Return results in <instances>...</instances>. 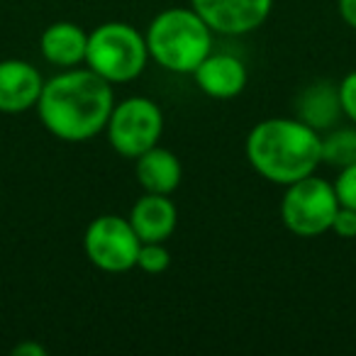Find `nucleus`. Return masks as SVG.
<instances>
[{"label":"nucleus","mask_w":356,"mask_h":356,"mask_svg":"<svg viewBox=\"0 0 356 356\" xmlns=\"http://www.w3.org/2000/svg\"><path fill=\"white\" fill-rule=\"evenodd\" d=\"M115 108L113 83L90 69H64L49 79L37 100L47 129L61 142H88L108 127Z\"/></svg>","instance_id":"obj_1"},{"label":"nucleus","mask_w":356,"mask_h":356,"mask_svg":"<svg viewBox=\"0 0 356 356\" xmlns=\"http://www.w3.org/2000/svg\"><path fill=\"white\" fill-rule=\"evenodd\" d=\"M247 161L271 184L291 186L322 163V137L302 120H264L247 137Z\"/></svg>","instance_id":"obj_2"},{"label":"nucleus","mask_w":356,"mask_h":356,"mask_svg":"<svg viewBox=\"0 0 356 356\" xmlns=\"http://www.w3.org/2000/svg\"><path fill=\"white\" fill-rule=\"evenodd\" d=\"M144 40L149 56L173 74H193L213 51V30L193 8H171L159 13Z\"/></svg>","instance_id":"obj_3"},{"label":"nucleus","mask_w":356,"mask_h":356,"mask_svg":"<svg viewBox=\"0 0 356 356\" xmlns=\"http://www.w3.org/2000/svg\"><path fill=\"white\" fill-rule=\"evenodd\" d=\"M147 59V40L127 22H105L88 35L86 64L110 83L134 81L144 71Z\"/></svg>","instance_id":"obj_4"},{"label":"nucleus","mask_w":356,"mask_h":356,"mask_svg":"<svg viewBox=\"0 0 356 356\" xmlns=\"http://www.w3.org/2000/svg\"><path fill=\"white\" fill-rule=\"evenodd\" d=\"M339 210L334 186L315 173L286 186L281 200V220L298 237H320L330 232L334 213Z\"/></svg>","instance_id":"obj_5"},{"label":"nucleus","mask_w":356,"mask_h":356,"mask_svg":"<svg viewBox=\"0 0 356 356\" xmlns=\"http://www.w3.org/2000/svg\"><path fill=\"white\" fill-rule=\"evenodd\" d=\"M105 129L115 152L127 159H137L139 154L159 144L163 132V115L154 100L134 95L115 105Z\"/></svg>","instance_id":"obj_6"},{"label":"nucleus","mask_w":356,"mask_h":356,"mask_svg":"<svg viewBox=\"0 0 356 356\" xmlns=\"http://www.w3.org/2000/svg\"><path fill=\"white\" fill-rule=\"evenodd\" d=\"M139 237L129 220L120 215H100L88 225L83 249L95 268L108 273H122L137 266Z\"/></svg>","instance_id":"obj_7"},{"label":"nucleus","mask_w":356,"mask_h":356,"mask_svg":"<svg viewBox=\"0 0 356 356\" xmlns=\"http://www.w3.org/2000/svg\"><path fill=\"white\" fill-rule=\"evenodd\" d=\"M205 25L220 35H249L271 15L273 0H191Z\"/></svg>","instance_id":"obj_8"},{"label":"nucleus","mask_w":356,"mask_h":356,"mask_svg":"<svg viewBox=\"0 0 356 356\" xmlns=\"http://www.w3.org/2000/svg\"><path fill=\"white\" fill-rule=\"evenodd\" d=\"M44 88L40 71L22 59L0 61V113L15 115L37 108Z\"/></svg>","instance_id":"obj_9"},{"label":"nucleus","mask_w":356,"mask_h":356,"mask_svg":"<svg viewBox=\"0 0 356 356\" xmlns=\"http://www.w3.org/2000/svg\"><path fill=\"white\" fill-rule=\"evenodd\" d=\"M195 83L205 95L218 100H229L237 98L244 88H247V69L244 64L232 54H213L210 51L203 61L198 64V69L193 71Z\"/></svg>","instance_id":"obj_10"},{"label":"nucleus","mask_w":356,"mask_h":356,"mask_svg":"<svg viewBox=\"0 0 356 356\" xmlns=\"http://www.w3.org/2000/svg\"><path fill=\"white\" fill-rule=\"evenodd\" d=\"M129 225L137 232L139 242H166L178 222L176 205L168 195L144 193L129 213Z\"/></svg>","instance_id":"obj_11"},{"label":"nucleus","mask_w":356,"mask_h":356,"mask_svg":"<svg viewBox=\"0 0 356 356\" xmlns=\"http://www.w3.org/2000/svg\"><path fill=\"white\" fill-rule=\"evenodd\" d=\"M88 49V32L74 22H54L40 37V51L51 66L74 69L86 61Z\"/></svg>","instance_id":"obj_12"},{"label":"nucleus","mask_w":356,"mask_h":356,"mask_svg":"<svg viewBox=\"0 0 356 356\" xmlns=\"http://www.w3.org/2000/svg\"><path fill=\"white\" fill-rule=\"evenodd\" d=\"M184 168L173 152L163 147H152L137 156V181L147 193L171 195L181 186Z\"/></svg>","instance_id":"obj_13"},{"label":"nucleus","mask_w":356,"mask_h":356,"mask_svg":"<svg viewBox=\"0 0 356 356\" xmlns=\"http://www.w3.org/2000/svg\"><path fill=\"white\" fill-rule=\"evenodd\" d=\"M339 113V93L330 83H312L300 95V120L310 124V127H330Z\"/></svg>","instance_id":"obj_14"},{"label":"nucleus","mask_w":356,"mask_h":356,"mask_svg":"<svg viewBox=\"0 0 356 356\" xmlns=\"http://www.w3.org/2000/svg\"><path fill=\"white\" fill-rule=\"evenodd\" d=\"M322 161L332 166H346L356 161V129H337L322 139Z\"/></svg>","instance_id":"obj_15"},{"label":"nucleus","mask_w":356,"mask_h":356,"mask_svg":"<svg viewBox=\"0 0 356 356\" xmlns=\"http://www.w3.org/2000/svg\"><path fill=\"white\" fill-rule=\"evenodd\" d=\"M171 264V254L163 242H142L137 254V266L144 273H163Z\"/></svg>","instance_id":"obj_16"},{"label":"nucleus","mask_w":356,"mask_h":356,"mask_svg":"<svg viewBox=\"0 0 356 356\" xmlns=\"http://www.w3.org/2000/svg\"><path fill=\"white\" fill-rule=\"evenodd\" d=\"M332 186H334V193H337L339 205L356 210V161L341 166L339 176H337V181Z\"/></svg>","instance_id":"obj_17"},{"label":"nucleus","mask_w":356,"mask_h":356,"mask_svg":"<svg viewBox=\"0 0 356 356\" xmlns=\"http://www.w3.org/2000/svg\"><path fill=\"white\" fill-rule=\"evenodd\" d=\"M337 93H339L341 113L356 124V71H351V74H346L341 79V83L337 86Z\"/></svg>","instance_id":"obj_18"},{"label":"nucleus","mask_w":356,"mask_h":356,"mask_svg":"<svg viewBox=\"0 0 356 356\" xmlns=\"http://www.w3.org/2000/svg\"><path fill=\"white\" fill-rule=\"evenodd\" d=\"M330 229L341 239H354L356 237V210L339 205V210L334 213V220H332Z\"/></svg>","instance_id":"obj_19"},{"label":"nucleus","mask_w":356,"mask_h":356,"mask_svg":"<svg viewBox=\"0 0 356 356\" xmlns=\"http://www.w3.org/2000/svg\"><path fill=\"white\" fill-rule=\"evenodd\" d=\"M15 356H47V346H42L40 341H22L13 349Z\"/></svg>","instance_id":"obj_20"},{"label":"nucleus","mask_w":356,"mask_h":356,"mask_svg":"<svg viewBox=\"0 0 356 356\" xmlns=\"http://www.w3.org/2000/svg\"><path fill=\"white\" fill-rule=\"evenodd\" d=\"M339 15L351 30H356V0H339Z\"/></svg>","instance_id":"obj_21"}]
</instances>
